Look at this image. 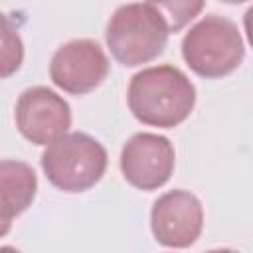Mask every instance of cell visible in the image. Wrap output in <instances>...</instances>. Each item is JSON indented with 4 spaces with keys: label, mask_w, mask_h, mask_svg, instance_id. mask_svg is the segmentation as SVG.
<instances>
[{
    "label": "cell",
    "mask_w": 253,
    "mask_h": 253,
    "mask_svg": "<svg viewBox=\"0 0 253 253\" xmlns=\"http://www.w3.org/2000/svg\"><path fill=\"white\" fill-rule=\"evenodd\" d=\"M47 180L63 192H83L95 186L107 168V152L85 132H69L53 140L42 154Z\"/></svg>",
    "instance_id": "4"
},
{
    "label": "cell",
    "mask_w": 253,
    "mask_h": 253,
    "mask_svg": "<svg viewBox=\"0 0 253 253\" xmlns=\"http://www.w3.org/2000/svg\"><path fill=\"white\" fill-rule=\"evenodd\" d=\"M245 47L237 26L221 16H206L182 40V55L200 77L215 79L235 71Z\"/></svg>",
    "instance_id": "3"
},
{
    "label": "cell",
    "mask_w": 253,
    "mask_h": 253,
    "mask_svg": "<svg viewBox=\"0 0 253 253\" xmlns=\"http://www.w3.org/2000/svg\"><path fill=\"white\" fill-rule=\"evenodd\" d=\"M152 233L158 243L166 247L192 245L204 225V210L200 200L184 190L162 194L150 211Z\"/></svg>",
    "instance_id": "8"
},
{
    "label": "cell",
    "mask_w": 253,
    "mask_h": 253,
    "mask_svg": "<svg viewBox=\"0 0 253 253\" xmlns=\"http://www.w3.org/2000/svg\"><path fill=\"white\" fill-rule=\"evenodd\" d=\"M243 26H245L247 40H249V43L253 45V6L245 12V16H243Z\"/></svg>",
    "instance_id": "12"
},
{
    "label": "cell",
    "mask_w": 253,
    "mask_h": 253,
    "mask_svg": "<svg viewBox=\"0 0 253 253\" xmlns=\"http://www.w3.org/2000/svg\"><path fill=\"white\" fill-rule=\"evenodd\" d=\"M38 190L36 172L18 160L0 164V233L4 235L14 217H18L34 200Z\"/></svg>",
    "instance_id": "9"
},
{
    "label": "cell",
    "mask_w": 253,
    "mask_h": 253,
    "mask_svg": "<svg viewBox=\"0 0 253 253\" xmlns=\"http://www.w3.org/2000/svg\"><path fill=\"white\" fill-rule=\"evenodd\" d=\"M223 2H227V4H239V2H245V0H223Z\"/></svg>",
    "instance_id": "13"
},
{
    "label": "cell",
    "mask_w": 253,
    "mask_h": 253,
    "mask_svg": "<svg viewBox=\"0 0 253 253\" xmlns=\"http://www.w3.org/2000/svg\"><path fill=\"white\" fill-rule=\"evenodd\" d=\"M16 125L34 144H51L71 126L69 105L47 87L26 89L16 103Z\"/></svg>",
    "instance_id": "6"
},
{
    "label": "cell",
    "mask_w": 253,
    "mask_h": 253,
    "mask_svg": "<svg viewBox=\"0 0 253 253\" xmlns=\"http://www.w3.org/2000/svg\"><path fill=\"white\" fill-rule=\"evenodd\" d=\"M196 103L192 81L174 65H156L138 71L128 85L132 115L150 126L172 128L184 123Z\"/></svg>",
    "instance_id": "1"
},
{
    "label": "cell",
    "mask_w": 253,
    "mask_h": 253,
    "mask_svg": "<svg viewBox=\"0 0 253 253\" xmlns=\"http://www.w3.org/2000/svg\"><path fill=\"white\" fill-rule=\"evenodd\" d=\"M168 24L150 4H125L107 24V45L113 57L128 67L158 57L168 43Z\"/></svg>",
    "instance_id": "2"
},
{
    "label": "cell",
    "mask_w": 253,
    "mask_h": 253,
    "mask_svg": "<svg viewBox=\"0 0 253 253\" xmlns=\"http://www.w3.org/2000/svg\"><path fill=\"white\" fill-rule=\"evenodd\" d=\"M206 0H146L168 24L170 32H178L188 26L204 8Z\"/></svg>",
    "instance_id": "10"
},
{
    "label": "cell",
    "mask_w": 253,
    "mask_h": 253,
    "mask_svg": "<svg viewBox=\"0 0 253 253\" xmlns=\"http://www.w3.org/2000/svg\"><path fill=\"white\" fill-rule=\"evenodd\" d=\"M109 73V61L101 45L93 40H71L57 47L51 57V81L71 93L83 95L103 83Z\"/></svg>",
    "instance_id": "5"
},
{
    "label": "cell",
    "mask_w": 253,
    "mask_h": 253,
    "mask_svg": "<svg viewBox=\"0 0 253 253\" xmlns=\"http://www.w3.org/2000/svg\"><path fill=\"white\" fill-rule=\"evenodd\" d=\"M121 170L130 186L156 190L168 182L174 170V146L166 136L138 132L123 146Z\"/></svg>",
    "instance_id": "7"
},
{
    "label": "cell",
    "mask_w": 253,
    "mask_h": 253,
    "mask_svg": "<svg viewBox=\"0 0 253 253\" xmlns=\"http://www.w3.org/2000/svg\"><path fill=\"white\" fill-rule=\"evenodd\" d=\"M22 42L20 36L12 30L10 20L2 18V77H8L22 63Z\"/></svg>",
    "instance_id": "11"
}]
</instances>
